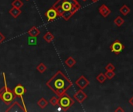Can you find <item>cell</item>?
<instances>
[{
    "label": "cell",
    "mask_w": 133,
    "mask_h": 112,
    "mask_svg": "<svg viewBox=\"0 0 133 112\" xmlns=\"http://www.w3.org/2000/svg\"><path fill=\"white\" fill-rule=\"evenodd\" d=\"M46 86L60 97L72 87V83L61 70H58L46 82Z\"/></svg>",
    "instance_id": "obj_1"
},
{
    "label": "cell",
    "mask_w": 133,
    "mask_h": 112,
    "mask_svg": "<svg viewBox=\"0 0 133 112\" xmlns=\"http://www.w3.org/2000/svg\"><path fill=\"white\" fill-rule=\"evenodd\" d=\"M51 7L56 10L58 16L62 17L63 13L65 12H70L74 15L81 9V5L77 0H57Z\"/></svg>",
    "instance_id": "obj_2"
},
{
    "label": "cell",
    "mask_w": 133,
    "mask_h": 112,
    "mask_svg": "<svg viewBox=\"0 0 133 112\" xmlns=\"http://www.w3.org/2000/svg\"><path fill=\"white\" fill-rule=\"evenodd\" d=\"M3 76V82L4 86L0 89V100L5 104L6 105H9L16 97L13 93V91L8 87L6 80H5V73H2Z\"/></svg>",
    "instance_id": "obj_3"
},
{
    "label": "cell",
    "mask_w": 133,
    "mask_h": 112,
    "mask_svg": "<svg viewBox=\"0 0 133 112\" xmlns=\"http://www.w3.org/2000/svg\"><path fill=\"white\" fill-rule=\"evenodd\" d=\"M74 104H75L74 98L72 99L66 93L64 95H62V97H59L58 105L61 108V109H62V111H68Z\"/></svg>",
    "instance_id": "obj_4"
},
{
    "label": "cell",
    "mask_w": 133,
    "mask_h": 112,
    "mask_svg": "<svg viewBox=\"0 0 133 112\" xmlns=\"http://www.w3.org/2000/svg\"><path fill=\"white\" fill-rule=\"evenodd\" d=\"M12 91H13V93H14V94H15V96H16V97H19V98H20V100H21V101H22V103H23V108L26 110V105H25V103H24L23 98V95L26 94V90L25 89V87H24L23 85L19 84V85L16 86V87L13 88ZM26 111H27V110H26Z\"/></svg>",
    "instance_id": "obj_5"
},
{
    "label": "cell",
    "mask_w": 133,
    "mask_h": 112,
    "mask_svg": "<svg viewBox=\"0 0 133 112\" xmlns=\"http://www.w3.org/2000/svg\"><path fill=\"white\" fill-rule=\"evenodd\" d=\"M110 49L116 55H118L125 49V46L119 40H116L110 45Z\"/></svg>",
    "instance_id": "obj_6"
},
{
    "label": "cell",
    "mask_w": 133,
    "mask_h": 112,
    "mask_svg": "<svg viewBox=\"0 0 133 112\" xmlns=\"http://www.w3.org/2000/svg\"><path fill=\"white\" fill-rule=\"evenodd\" d=\"M73 98L79 104H82L84 102L85 100L87 99V94L83 91V90H79L74 94Z\"/></svg>",
    "instance_id": "obj_7"
},
{
    "label": "cell",
    "mask_w": 133,
    "mask_h": 112,
    "mask_svg": "<svg viewBox=\"0 0 133 112\" xmlns=\"http://www.w3.org/2000/svg\"><path fill=\"white\" fill-rule=\"evenodd\" d=\"M76 84L78 86V87L80 90H84L87 87V86H89L90 82L89 80L84 76H81L76 81Z\"/></svg>",
    "instance_id": "obj_8"
},
{
    "label": "cell",
    "mask_w": 133,
    "mask_h": 112,
    "mask_svg": "<svg viewBox=\"0 0 133 112\" xmlns=\"http://www.w3.org/2000/svg\"><path fill=\"white\" fill-rule=\"evenodd\" d=\"M22 111L26 112L27 111L23 108V105H21L18 101H15L12 103V104H11L9 108L5 111L6 112H10V111Z\"/></svg>",
    "instance_id": "obj_9"
},
{
    "label": "cell",
    "mask_w": 133,
    "mask_h": 112,
    "mask_svg": "<svg viewBox=\"0 0 133 112\" xmlns=\"http://www.w3.org/2000/svg\"><path fill=\"white\" fill-rule=\"evenodd\" d=\"M44 16L47 17L48 22H51V21L55 20V19L58 16V13H57V12H56V10H55L53 7H51V8L44 13Z\"/></svg>",
    "instance_id": "obj_10"
},
{
    "label": "cell",
    "mask_w": 133,
    "mask_h": 112,
    "mask_svg": "<svg viewBox=\"0 0 133 112\" xmlns=\"http://www.w3.org/2000/svg\"><path fill=\"white\" fill-rule=\"evenodd\" d=\"M98 11H99V12L101 13V15L103 17H104V18H106V17L111 12V9H110L105 4H103L101 7H99Z\"/></svg>",
    "instance_id": "obj_11"
},
{
    "label": "cell",
    "mask_w": 133,
    "mask_h": 112,
    "mask_svg": "<svg viewBox=\"0 0 133 112\" xmlns=\"http://www.w3.org/2000/svg\"><path fill=\"white\" fill-rule=\"evenodd\" d=\"M9 13L14 19H16V18L22 13V11L20 10V9H17V8H15V7H12V8L9 10Z\"/></svg>",
    "instance_id": "obj_12"
},
{
    "label": "cell",
    "mask_w": 133,
    "mask_h": 112,
    "mask_svg": "<svg viewBox=\"0 0 133 112\" xmlns=\"http://www.w3.org/2000/svg\"><path fill=\"white\" fill-rule=\"evenodd\" d=\"M27 33H28L29 36H31V37H37L41 34V31H40V30L37 27L34 26V27H32L27 31Z\"/></svg>",
    "instance_id": "obj_13"
},
{
    "label": "cell",
    "mask_w": 133,
    "mask_h": 112,
    "mask_svg": "<svg viewBox=\"0 0 133 112\" xmlns=\"http://www.w3.org/2000/svg\"><path fill=\"white\" fill-rule=\"evenodd\" d=\"M76 63V61L72 57V56H69V58H67L65 61V64L69 67V68H72Z\"/></svg>",
    "instance_id": "obj_14"
},
{
    "label": "cell",
    "mask_w": 133,
    "mask_h": 112,
    "mask_svg": "<svg viewBox=\"0 0 133 112\" xmlns=\"http://www.w3.org/2000/svg\"><path fill=\"white\" fill-rule=\"evenodd\" d=\"M43 38L45 41H47L48 43H51V41H53L55 40V36L51 33V32H47L44 36Z\"/></svg>",
    "instance_id": "obj_15"
},
{
    "label": "cell",
    "mask_w": 133,
    "mask_h": 112,
    "mask_svg": "<svg viewBox=\"0 0 133 112\" xmlns=\"http://www.w3.org/2000/svg\"><path fill=\"white\" fill-rule=\"evenodd\" d=\"M37 105L40 107V108L44 109V108H45L48 105V101L45 98L42 97V98H41V99L37 101Z\"/></svg>",
    "instance_id": "obj_16"
},
{
    "label": "cell",
    "mask_w": 133,
    "mask_h": 112,
    "mask_svg": "<svg viewBox=\"0 0 133 112\" xmlns=\"http://www.w3.org/2000/svg\"><path fill=\"white\" fill-rule=\"evenodd\" d=\"M119 11H120V12H121L123 16H127V15L131 12V9H130V8H129L127 5H123L120 8Z\"/></svg>",
    "instance_id": "obj_17"
},
{
    "label": "cell",
    "mask_w": 133,
    "mask_h": 112,
    "mask_svg": "<svg viewBox=\"0 0 133 112\" xmlns=\"http://www.w3.org/2000/svg\"><path fill=\"white\" fill-rule=\"evenodd\" d=\"M114 23H115V24L117 26V27H121V26H122L124 23H125V19L122 17V16H118L116 18H115V19L114 20Z\"/></svg>",
    "instance_id": "obj_18"
},
{
    "label": "cell",
    "mask_w": 133,
    "mask_h": 112,
    "mask_svg": "<svg viewBox=\"0 0 133 112\" xmlns=\"http://www.w3.org/2000/svg\"><path fill=\"white\" fill-rule=\"evenodd\" d=\"M27 44L30 46H35L37 44V37H31L29 36L28 39H27Z\"/></svg>",
    "instance_id": "obj_19"
},
{
    "label": "cell",
    "mask_w": 133,
    "mask_h": 112,
    "mask_svg": "<svg viewBox=\"0 0 133 112\" xmlns=\"http://www.w3.org/2000/svg\"><path fill=\"white\" fill-rule=\"evenodd\" d=\"M12 7L17 8V9H20L21 7H23V2L21 0H13L11 3Z\"/></svg>",
    "instance_id": "obj_20"
},
{
    "label": "cell",
    "mask_w": 133,
    "mask_h": 112,
    "mask_svg": "<svg viewBox=\"0 0 133 112\" xmlns=\"http://www.w3.org/2000/svg\"><path fill=\"white\" fill-rule=\"evenodd\" d=\"M47 69H48V68H47V66H46L44 63H40V64L37 66V70L40 73H44Z\"/></svg>",
    "instance_id": "obj_21"
},
{
    "label": "cell",
    "mask_w": 133,
    "mask_h": 112,
    "mask_svg": "<svg viewBox=\"0 0 133 112\" xmlns=\"http://www.w3.org/2000/svg\"><path fill=\"white\" fill-rule=\"evenodd\" d=\"M107 80V77L105 76L104 73H100L97 76V80L100 83H104Z\"/></svg>",
    "instance_id": "obj_22"
},
{
    "label": "cell",
    "mask_w": 133,
    "mask_h": 112,
    "mask_svg": "<svg viewBox=\"0 0 133 112\" xmlns=\"http://www.w3.org/2000/svg\"><path fill=\"white\" fill-rule=\"evenodd\" d=\"M104 74H105L107 79H108V80H112L115 76V71H106V73Z\"/></svg>",
    "instance_id": "obj_23"
},
{
    "label": "cell",
    "mask_w": 133,
    "mask_h": 112,
    "mask_svg": "<svg viewBox=\"0 0 133 112\" xmlns=\"http://www.w3.org/2000/svg\"><path fill=\"white\" fill-rule=\"evenodd\" d=\"M50 104L53 106H56L58 105V102H59V98H57L56 97H52L50 101H49Z\"/></svg>",
    "instance_id": "obj_24"
},
{
    "label": "cell",
    "mask_w": 133,
    "mask_h": 112,
    "mask_svg": "<svg viewBox=\"0 0 133 112\" xmlns=\"http://www.w3.org/2000/svg\"><path fill=\"white\" fill-rule=\"evenodd\" d=\"M105 70L106 71H115V67L112 63H108L106 66H105Z\"/></svg>",
    "instance_id": "obj_25"
},
{
    "label": "cell",
    "mask_w": 133,
    "mask_h": 112,
    "mask_svg": "<svg viewBox=\"0 0 133 112\" xmlns=\"http://www.w3.org/2000/svg\"><path fill=\"white\" fill-rule=\"evenodd\" d=\"M5 36L0 32V44H2L4 41H5Z\"/></svg>",
    "instance_id": "obj_26"
},
{
    "label": "cell",
    "mask_w": 133,
    "mask_h": 112,
    "mask_svg": "<svg viewBox=\"0 0 133 112\" xmlns=\"http://www.w3.org/2000/svg\"><path fill=\"white\" fill-rule=\"evenodd\" d=\"M115 111L118 112V111H125V110L122 108V107H118L117 109H115Z\"/></svg>",
    "instance_id": "obj_27"
},
{
    "label": "cell",
    "mask_w": 133,
    "mask_h": 112,
    "mask_svg": "<svg viewBox=\"0 0 133 112\" xmlns=\"http://www.w3.org/2000/svg\"><path fill=\"white\" fill-rule=\"evenodd\" d=\"M129 104L132 105V106H133V97H132L130 99H129Z\"/></svg>",
    "instance_id": "obj_28"
},
{
    "label": "cell",
    "mask_w": 133,
    "mask_h": 112,
    "mask_svg": "<svg viewBox=\"0 0 133 112\" xmlns=\"http://www.w3.org/2000/svg\"><path fill=\"white\" fill-rule=\"evenodd\" d=\"M91 1H92L93 2H98L99 0H91Z\"/></svg>",
    "instance_id": "obj_29"
},
{
    "label": "cell",
    "mask_w": 133,
    "mask_h": 112,
    "mask_svg": "<svg viewBox=\"0 0 133 112\" xmlns=\"http://www.w3.org/2000/svg\"><path fill=\"white\" fill-rule=\"evenodd\" d=\"M82 1H83V2H86L87 0H82Z\"/></svg>",
    "instance_id": "obj_30"
},
{
    "label": "cell",
    "mask_w": 133,
    "mask_h": 112,
    "mask_svg": "<svg viewBox=\"0 0 133 112\" xmlns=\"http://www.w3.org/2000/svg\"><path fill=\"white\" fill-rule=\"evenodd\" d=\"M25 1H30V0H25Z\"/></svg>",
    "instance_id": "obj_31"
}]
</instances>
